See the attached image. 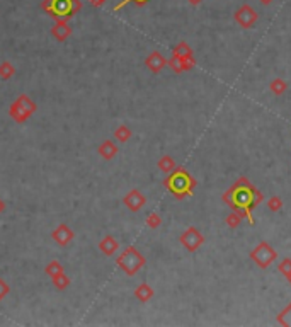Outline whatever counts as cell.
<instances>
[{
  "mask_svg": "<svg viewBox=\"0 0 291 327\" xmlns=\"http://www.w3.org/2000/svg\"><path fill=\"white\" fill-rule=\"evenodd\" d=\"M41 7L56 21H66L82 9V2L80 0H45Z\"/></svg>",
  "mask_w": 291,
  "mask_h": 327,
  "instance_id": "3",
  "label": "cell"
},
{
  "mask_svg": "<svg viewBox=\"0 0 291 327\" xmlns=\"http://www.w3.org/2000/svg\"><path fill=\"white\" fill-rule=\"evenodd\" d=\"M233 19L235 22L240 26L242 29H250L252 26H256V22L259 21V14L257 11L249 4H242L233 14Z\"/></svg>",
  "mask_w": 291,
  "mask_h": 327,
  "instance_id": "8",
  "label": "cell"
},
{
  "mask_svg": "<svg viewBox=\"0 0 291 327\" xmlns=\"http://www.w3.org/2000/svg\"><path fill=\"white\" fill-rule=\"evenodd\" d=\"M267 208H269L271 212H279V210L283 208V199H281L279 196H273V198L267 199Z\"/></svg>",
  "mask_w": 291,
  "mask_h": 327,
  "instance_id": "27",
  "label": "cell"
},
{
  "mask_svg": "<svg viewBox=\"0 0 291 327\" xmlns=\"http://www.w3.org/2000/svg\"><path fill=\"white\" fill-rule=\"evenodd\" d=\"M277 322L281 324V326L284 327H291V302L288 303L286 307H284L283 310H281L279 313H277Z\"/></svg>",
  "mask_w": 291,
  "mask_h": 327,
  "instance_id": "20",
  "label": "cell"
},
{
  "mask_svg": "<svg viewBox=\"0 0 291 327\" xmlns=\"http://www.w3.org/2000/svg\"><path fill=\"white\" fill-rule=\"evenodd\" d=\"M34 113H36V104L32 102V99L26 94L19 96L11 104V109H9V116H11L16 123H19V125L28 121Z\"/></svg>",
  "mask_w": 291,
  "mask_h": 327,
  "instance_id": "5",
  "label": "cell"
},
{
  "mask_svg": "<svg viewBox=\"0 0 291 327\" xmlns=\"http://www.w3.org/2000/svg\"><path fill=\"white\" fill-rule=\"evenodd\" d=\"M5 210V203H4V199H0V213L4 212Z\"/></svg>",
  "mask_w": 291,
  "mask_h": 327,
  "instance_id": "34",
  "label": "cell"
},
{
  "mask_svg": "<svg viewBox=\"0 0 291 327\" xmlns=\"http://www.w3.org/2000/svg\"><path fill=\"white\" fill-rule=\"evenodd\" d=\"M123 203H125L126 208H128L129 212H140V210L145 206L146 198L138 191V189H131V191L123 198Z\"/></svg>",
  "mask_w": 291,
  "mask_h": 327,
  "instance_id": "10",
  "label": "cell"
},
{
  "mask_svg": "<svg viewBox=\"0 0 291 327\" xmlns=\"http://www.w3.org/2000/svg\"><path fill=\"white\" fill-rule=\"evenodd\" d=\"M167 65L174 70L176 73H182V72H189L196 66V58H180V56H174L167 62Z\"/></svg>",
  "mask_w": 291,
  "mask_h": 327,
  "instance_id": "11",
  "label": "cell"
},
{
  "mask_svg": "<svg viewBox=\"0 0 291 327\" xmlns=\"http://www.w3.org/2000/svg\"><path fill=\"white\" fill-rule=\"evenodd\" d=\"M14 73H16V68H14V65H12L11 62L0 63V79L9 80L11 77H14Z\"/></svg>",
  "mask_w": 291,
  "mask_h": 327,
  "instance_id": "23",
  "label": "cell"
},
{
  "mask_svg": "<svg viewBox=\"0 0 291 327\" xmlns=\"http://www.w3.org/2000/svg\"><path fill=\"white\" fill-rule=\"evenodd\" d=\"M131 2H135V4H138V5H145L148 0H123V2H119L118 5L114 7V12L116 11H119V9H123L125 5H128V4H131Z\"/></svg>",
  "mask_w": 291,
  "mask_h": 327,
  "instance_id": "29",
  "label": "cell"
},
{
  "mask_svg": "<svg viewBox=\"0 0 291 327\" xmlns=\"http://www.w3.org/2000/svg\"><path fill=\"white\" fill-rule=\"evenodd\" d=\"M116 262H118V268L121 269L126 276H135L136 273L145 266V258L140 254L138 249L129 245V247H126L125 251L118 256Z\"/></svg>",
  "mask_w": 291,
  "mask_h": 327,
  "instance_id": "4",
  "label": "cell"
},
{
  "mask_svg": "<svg viewBox=\"0 0 291 327\" xmlns=\"http://www.w3.org/2000/svg\"><path fill=\"white\" fill-rule=\"evenodd\" d=\"M51 34L56 41L63 43L65 39H68L70 34H72V28H70L66 21H56L55 26L51 28Z\"/></svg>",
  "mask_w": 291,
  "mask_h": 327,
  "instance_id": "13",
  "label": "cell"
},
{
  "mask_svg": "<svg viewBox=\"0 0 291 327\" xmlns=\"http://www.w3.org/2000/svg\"><path fill=\"white\" fill-rule=\"evenodd\" d=\"M179 242L182 244V247L189 252H196L203 244H205V235L199 232L196 227H187L179 237Z\"/></svg>",
  "mask_w": 291,
  "mask_h": 327,
  "instance_id": "7",
  "label": "cell"
},
{
  "mask_svg": "<svg viewBox=\"0 0 291 327\" xmlns=\"http://www.w3.org/2000/svg\"><path fill=\"white\" fill-rule=\"evenodd\" d=\"M62 271H63V266L60 264L58 261H51L48 266H46V269H45V273L49 276V278H51V276H55V275H58V273H62Z\"/></svg>",
  "mask_w": 291,
  "mask_h": 327,
  "instance_id": "26",
  "label": "cell"
},
{
  "mask_svg": "<svg viewBox=\"0 0 291 327\" xmlns=\"http://www.w3.org/2000/svg\"><path fill=\"white\" fill-rule=\"evenodd\" d=\"M172 55L174 56H180V58H193L194 53H193V48H191V46L187 45L186 41H180L177 46H174Z\"/></svg>",
  "mask_w": 291,
  "mask_h": 327,
  "instance_id": "17",
  "label": "cell"
},
{
  "mask_svg": "<svg viewBox=\"0 0 291 327\" xmlns=\"http://www.w3.org/2000/svg\"><path fill=\"white\" fill-rule=\"evenodd\" d=\"M250 259L259 266L260 269H267L269 266H273V262L277 259V252L271 247V244L262 240L250 251Z\"/></svg>",
  "mask_w": 291,
  "mask_h": 327,
  "instance_id": "6",
  "label": "cell"
},
{
  "mask_svg": "<svg viewBox=\"0 0 291 327\" xmlns=\"http://www.w3.org/2000/svg\"><path fill=\"white\" fill-rule=\"evenodd\" d=\"M89 2L94 5V7H99V5H102V4H104L106 0H89Z\"/></svg>",
  "mask_w": 291,
  "mask_h": 327,
  "instance_id": "31",
  "label": "cell"
},
{
  "mask_svg": "<svg viewBox=\"0 0 291 327\" xmlns=\"http://www.w3.org/2000/svg\"><path fill=\"white\" fill-rule=\"evenodd\" d=\"M99 155L104 160H113L116 155H118V147L113 140H104L99 147Z\"/></svg>",
  "mask_w": 291,
  "mask_h": 327,
  "instance_id": "15",
  "label": "cell"
},
{
  "mask_svg": "<svg viewBox=\"0 0 291 327\" xmlns=\"http://www.w3.org/2000/svg\"><path fill=\"white\" fill-rule=\"evenodd\" d=\"M51 237H53V240H55V242L58 244L60 247H65V245H68V244L73 240L75 233H73V230L70 229L68 225L62 223V225H58L55 230H53Z\"/></svg>",
  "mask_w": 291,
  "mask_h": 327,
  "instance_id": "9",
  "label": "cell"
},
{
  "mask_svg": "<svg viewBox=\"0 0 291 327\" xmlns=\"http://www.w3.org/2000/svg\"><path fill=\"white\" fill-rule=\"evenodd\" d=\"M222 199L232 208V212L240 213L243 218L249 220L250 225H254L252 210L256 208L259 203H262L264 196L249 179L240 178L239 181L222 196Z\"/></svg>",
  "mask_w": 291,
  "mask_h": 327,
  "instance_id": "1",
  "label": "cell"
},
{
  "mask_svg": "<svg viewBox=\"0 0 291 327\" xmlns=\"http://www.w3.org/2000/svg\"><path fill=\"white\" fill-rule=\"evenodd\" d=\"M157 165H159V169L162 172H165V174H169V172H172L174 169L177 167L176 165V160L172 159L170 155H163L159 159V162H157Z\"/></svg>",
  "mask_w": 291,
  "mask_h": 327,
  "instance_id": "18",
  "label": "cell"
},
{
  "mask_svg": "<svg viewBox=\"0 0 291 327\" xmlns=\"http://www.w3.org/2000/svg\"><path fill=\"white\" fill-rule=\"evenodd\" d=\"M165 65H167V60H165V56H163L160 51H152L145 58V66L150 70V72H153V73L162 72Z\"/></svg>",
  "mask_w": 291,
  "mask_h": 327,
  "instance_id": "12",
  "label": "cell"
},
{
  "mask_svg": "<svg viewBox=\"0 0 291 327\" xmlns=\"http://www.w3.org/2000/svg\"><path fill=\"white\" fill-rule=\"evenodd\" d=\"M9 292H11V288H9V285L4 281V279L0 278V300H4L5 296L9 295Z\"/></svg>",
  "mask_w": 291,
  "mask_h": 327,
  "instance_id": "30",
  "label": "cell"
},
{
  "mask_svg": "<svg viewBox=\"0 0 291 327\" xmlns=\"http://www.w3.org/2000/svg\"><path fill=\"white\" fill-rule=\"evenodd\" d=\"M196 179L182 167H176L172 172H169V178L163 181V186L170 191V195L177 199H184L186 196H191L196 188Z\"/></svg>",
  "mask_w": 291,
  "mask_h": 327,
  "instance_id": "2",
  "label": "cell"
},
{
  "mask_svg": "<svg viewBox=\"0 0 291 327\" xmlns=\"http://www.w3.org/2000/svg\"><path fill=\"white\" fill-rule=\"evenodd\" d=\"M242 218H243V216L240 215V213H237V212H232V213H230L228 216H226L225 223H226V225L230 227V229H237V227L240 225V222H242Z\"/></svg>",
  "mask_w": 291,
  "mask_h": 327,
  "instance_id": "24",
  "label": "cell"
},
{
  "mask_svg": "<svg viewBox=\"0 0 291 327\" xmlns=\"http://www.w3.org/2000/svg\"><path fill=\"white\" fill-rule=\"evenodd\" d=\"M187 2H189L191 5H199L201 2H205V0H187Z\"/></svg>",
  "mask_w": 291,
  "mask_h": 327,
  "instance_id": "32",
  "label": "cell"
},
{
  "mask_svg": "<svg viewBox=\"0 0 291 327\" xmlns=\"http://www.w3.org/2000/svg\"><path fill=\"white\" fill-rule=\"evenodd\" d=\"M51 283H53V286H55L56 290H60V292H62V290L68 288L70 278L65 275V271H62V273H58V275L51 276Z\"/></svg>",
  "mask_w": 291,
  "mask_h": 327,
  "instance_id": "19",
  "label": "cell"
},
{
  "mask_svg": "<svg viewBox=\"0 0 291 327\" xmlns=\"http://www.w3.org/2000/svg\"><path fill=\"white\" fill-rule=\"evenodd\" d=\"M153 295H155V292H153V288L148 285V283H142V285H140L138 288L135 290L136 300H140L142 303L150 302V300L153 298Z\"/></svg>",
  "mask_w": 291,
  "mask_h": 327,
  "instance_id": "16",
  "label": "cell"
},
{
  "mask_svg": "<svg viewBox=\"0 0 291 327\" xmlns=\"http://www.w3.org/2000/svg\"><path fill=\"white\" fill-rule=\"evenodd\" d=\"M99 249H101V252L104 256L111 258V256H114L116 252H118L119 244H118V240H116L113 235H106L104 239H102L101 242H99Z\"/></svg>",
  "mask_w": 291,
  "mask_h": 327,
  "instance_id": "14",
  "label": "cell"
},
{
  "mask_svg": "<svg viewBox=\"0 0 291 327\" xmlns=\"http://www.w3.org/2000/svg\"><path fill=\"white\" fill-rule=\"evenodd\" d=\"M269 89H271V92H273V94L283 96L284 92L288 91V84L284 82L283 79H274L273 82L269 84Z\"/></svg>",
  "mask_w": 291,
  "mask_h": 327,
  "instance_id": "21",
  "label": "cell"
},
{
  "mask_svg": "<svg viewBox=\"0 0 291 327\" xmlns=\"http://www.w3.org/2000/svg\"><path fill=\"white\" fill-rule=\"evenodd\" d=\"M277 271L281 273V275L284 276V278H290L291 276V259H283V261L279 262V266H277Z\"/></svg>",
  "mask_w": 291,
  "mask_h": 327,
  "instance_id": "25",
  "label": "cell"
},
{
  "mask_svg": "<svg viewBox=\"0 0 291 327\" xmlns=\"http://www.w3.org/2000/svg\"><path fill=\"white\" fill-rule=\"evenodd\" d=\"M259 2H260V4H262V5H271V4H273V2H274V0H259Z\"/></svg>",
  "mask_w": 291,
  "mask_h": 327,
  "instance_id": "33",
  "label": "cell"
},
{
  "mask_svg": "<svg viewBox=\"0 0 291 327\" xmlns=\"http://www.w3.org/2000/svg\"><path fill=\"white\" fill-rule=\"evenodd\" d=\"M114 138L118 140V142H123V143L128 142V140L131 138V130H129L126 125H119L114 131Z\"/></svg>",
  "mask_w": 291,
  "mask_h": 327,
  "instance_id": "22",
  "label": "cell"
},
{
  "mask_svg": "<svg viewBox=\"0 0 291 327\" xmlns=\"http://www.w3.org/2000/svg\"><path fill=\"white\" fill-rule=\"evenodd\" d=\"M146 225H148L150 229H159V227L162 225V218H160L159 213H150V215L146 216Z\"/></svg>",
  "mask_w": 291,
  "mask_h": 327,
  "instance_id": "28",
  "label": "cell"
}]
</instances>
